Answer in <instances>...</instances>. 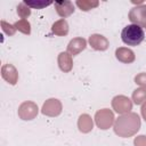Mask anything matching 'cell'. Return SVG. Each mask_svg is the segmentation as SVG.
Wrapping results in <instances>:
<instances>
[{"instance_id":"6da1fadb","label":"cell","mask_w":146,"mask_h":146,"mask_svg":"<svg viewBox=\"0 0 146 146\" xmlns=\"http://www.w3.org/2000/svg\"><path fill=\"white\" fill-rule=\"evenodd\" d=\"M121 39L128 46H138L145 39L144 29L138 24L127 25L121 32Z\"/></svg>"},{"instance_id":"7a4b0ae2","label":"cell","mask_w":146,"mask_h":146,"mask_svg":"<svg viewBox=\"0 0 146 146\" xmlns=\"http://www.w3.org/2000/svg\"><path fill=\"white\" fill-rule=\"evenodd\" d=\"M25 3L30 7H33V8H43V7H47L49 5H51V1H48V2H31V1H25Z\"/></svg>"}]
</instances>
